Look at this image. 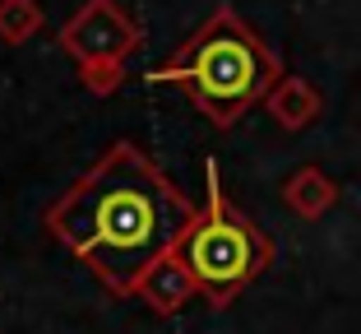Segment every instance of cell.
Here are the masks:
<instances>
[{"instance_id": "obj_2", "label": "cell", "mask_w": 361, "mask_h": 334, "mask_svg": "<svg viewBox=\"0 0 361 334\" xmlns=\"http://www.w3.org/2000/svg\"><path fill=\"white\" fill-rule=\"evenodd\" d=\"M274 75L278 61L232 10H218L162 70H153L158 84L190 88L200 112L218 126H232L255 97H264Z\"/></svg>"}, {"instance_id": "obj_1", "label": "cell", "mask_w": 361, "mask_h": 334, "mask_svg": "<svg viewBox=\"0 0 361 334\" xmlns=\"http://www.w3.org/2000/svg\"><path fill=\"white\" fill-rule=\"evenodd\" d=\"M51 232L116 292L144 283L190 232V200L135 144H111L47 214Z\"/></svg>"}, {"instance_id": "obj_3", "label": "cell", "mask_w": 361, "mask_h": 334, "mask_svg": "<svg viewBox=\"0 0 361 334\" xmlns=\"http://www.w3.org/2000/svg\"><path fill=\"white\" fill-rule=\"evenodd\" d=\"M176 260L185 265V274L209 292L213 302H227L241 283H250L264 270L269 237L245 214H236L227 205V195L218 191V181H213L209 205H204V214H195L190 232L180 237Z\"/></svg>"}]
</instances>
